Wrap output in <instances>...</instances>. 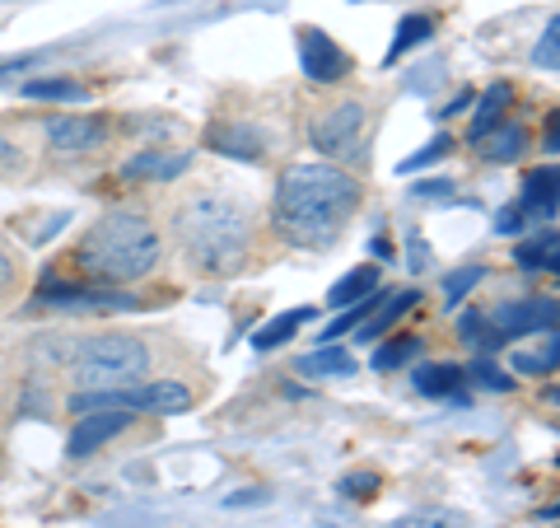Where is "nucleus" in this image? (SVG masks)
<instances>
[{"label":"nucleus","instance_id":"nucleus-1","mask_svg":"<svg viewBox=\"0 0 560 528\" xmlns=\"http://www.w3.org/2000/svg\"><path fill=\"white\" fill-rule=\"evenodd\" d=\"M360 206V183L337 164H290L276 183V234L294 249H327Z\"/></svg>","mask_w":560,"mask_h":528},{"label":"nucleus","instance_id":"nucleus-2","mask_svg":"<svg viewBox=\"0 0 560 528\" xmlns=\"http://www.w3.org/2000/svg\"><path fill=\"white\" fill-rule=\"evenodd\" d=\"M173 239H178L191 267L210 276H230L248 262L253 210L230 192H197L173 210Z\"/></svg>","mask_w":560,"mask_h":528},{"label":"nucleus","instance_id":"nucleus-3","mask_svg":"<svg viewBox=\"0 0 560 528\" xmlns=\"http://www.w3.org/2000/svg\"><path fill=\"white\" fill-rule=\"evenodd\" d=\"M160 230L140 216V210H108L90 225V234L80 239L75 262L80 272H90L94 280H108V286H121V280H140L160 267Z\"/></svg>","mask_w":560,"mask_h":528},{"label":"nucleus","instance_id":"nucleus-4","mask_svg":"<svg viewBox=\"0 0 560 528\" xmlns=\"http://www.w3.org/2000/svg\"><path fill=\"white\" fill-rule=\"evenodd\" d=\"M150 369V351L127 332H98L75 351V379L84 389H131Z\"/></svg>","mask_w":560,"mask_h":528},{"label":"nucleus","instance_id":"nucleus-5","mask_svg":"<svg viewBox=\"0 0 560 528\" xmlns=\"http://www.w3.org/2000/svg\"><path fill=\"white\" fill-rule=\"evenodd\" d=\"M364 103L346 99L337 108H327L318 122H313V150L327 154V160H355L360 154V140H364Z\"/></svg>","mask_w":560,"mask_h":528},{"label":"nucleus","instance_id":"nucleus-6","mask_svg":"<svg viewBox=\"0 0 560 528\" xmlns=\"http://www.w3.org/2000/svg\"><path fill=\"white\" fill-rule=\"evenodd\" d=\"M490 328H495L500 342H514L523 332H537V328H556V299H510L490 313Z\"/></svg>","mask_w":560,"mask_h":528},{"label":"nucleus","instance_id":"nucleus-7","mask_svg":"<svg viewBox=\"0 0 560 528\" xmlns=\"http://www.w3.org/2000/svg\"><path fill=\"white\" fill-rule=\"evenodd\" d=\"M300 61H304V76L313 84H337V80H346V70H350L346 51L331 43L323 28H300Z\"/></svg>","mask_w":560,"mask_h":528},{"label":"nucleus","instance_id":"nucleus-8","mask_svg":"<svg viewBox=\"0 0 560 528\" xmlns=\"http://www.w3.org/2000/svg\"><path fill=\"white\" fill-rule=\"evenodd\" d=\"M103 136H108L103 117L66 113V117H51V122H47V140H51V150H61V154H84V150H94V146H103Z\"/></svg>","mask_w":560,"mask_h":528},{"label":"nucleus","instance_id":"nucleus-9","mask_svg":"<svg viewBox=\"0 0 560 528\" xmlns=\"http://www.w3.org/2000/svg\"><path fill=\"white\" fill-rule=\"evenodd\" d=\"M131 426V412H90V416H80V426L70 431V459H90L94 449H103L108 439H117L121 431Z\"/></svg>","mask_w":560,"mask_h":528},{"label":"nucleus","instance_id":"nucleus-10","mask_svg":"<svg viewBox=\"0 0 560 528\" xmlns=\"http://www.w3.org/2000/svg\"><path fill=\"white\" fill-rule=\"evenodd\" d=\"M127 408L131 412H154V416H178V412L191 408V389L178 379L140 383V389H127Z\"/></svg>","mask_w":560,"mask_h":528},{"label":"nucleus","instance_id":"nucleus-11","mask_svg":"<svg viewBox=\"0 0 560 528\" xmlns=\"http://www.w3.org/2000/svg\"><path fill=\"white\" fill-rule=\"evenodd\" d=\"M518 210L523 216H547L556 220V169H537L528 173V183H523V197H518Z\"/></svg>","mask_w":560,"mask_h":528},{"label":"nucleus","instance_id":"nucleus-12","mask_svg":"<svg viewBox=\"0 0 560 528\" xmlns=\"http://www.w3.org/2000/svg\"><path fill=\"white\" fill-rule=\"evenodd\" d=\"M467 383V369L463 365H448V360H434V365H420L416 369V389L425 398H453Z\"/></svg>","mask_w":560,"mask_h":528},{"label":"nucleus","instance_id":"nucleus-13","mask_svg":"<svg viewBox=\"0 0 560 528\" xmlns=\"http://www.w3.org/2000/svg\"><path fill=\"white\" fill-rule=\"evenodd\" d=\"M370 290H378V267H374V262H364V267L346 272V276L337 280V286L327 290L323 305H327V309H350V305H355V299H364Z\"/></svg>","mask_w":560,"mask_h":528},{"label":"nucleus","instance_id":"nucleus-14","mask_svg":"<svg viewBox=\"0 0 560 528\" xmlns=\"http://www.w3.org/2000/svg\"><path fill=\"white\" fill-rule=\"evenodd\" d=\"M294 369L308 375V379H341V375H355V356L341 351V346H318L313 356H300Z\"/></svg>","mask_w":560,"mask_h":528},{"label":"nucleus","instance_id":"nucleus-15","mask_svg":"<svg viewBox=\"0 0 560 528\" xmlns=\"http://www.w3.org/2000/svg\"><path fill=\"white\" fill-rule=\"evenodd\" d=\"M477 146H481V154H486L490 164H514L518 154H523V146H528V131H523L518 122H510V127L500 122V127L490 131V136H481Z\"/></svg>","mask_w":560,"mask_h":528},{"label":"nucleus","instance_id":"nucleus-16","mask_svg":"<svg viewBox=\"0 0 560 528\" xmlns=\"http://www.w3.org/2000/svg\"><path fill=\"white\" fill-rule=\"evenodd\" d=\"M210 146L220 154H234V160H261V136L243 122H230V127H215L210 131Z\"/></svg>","mask_w":560,"mask_h":528},{"label":"nucleus","instance_id":"nucleus-17","mask_svg":"<svg viewBox=\"0 0 560 528\" xmlns=\"http://www.w3.org/2000/svg\"><path fill=\"white\" fill-rule=\"evenodd\" d=\"M514 103V90L510 84H490V90L481 94V103H477V117H471V140H481V136H490L504 122V108Z\"/></svg>","mask_w":560,"mask_h":528},{"label":"nucleus","instance_id":"nucleus-18","mask_svg":"<svg viewBox=\"0 0 560 528\" xmlns=\"http://www.w3.org/2000/svg\"><path fill=\"white\" fill-rule=\"evenodd\" d=\"M416 290H401V295H383V305L374 309V319H364L355 332H360V337L364 342H374V337H383V332H388L397 319H401V313H407V309H416Z\"/></svg>","mask_w":560,"mask_h":528},{"label":"nucleus","instance_id":"nucleus-19","mask_svg":"<svg viewBox=\"0 0 560 528\" xmlns=\"http://www.w3.org/2000/svg\"><path fill=\"white\" fill-rule=\"evenodd\" d=\"M183 169H187V154L168 160V154H160V150H145V154H136V160L121 169V179H127V183H140V179H173V173H183Z\"/></svg>","mask_w":560,"mask_h":528},{"label":"nucleus","instance_id":"nucleus-20","mask_svg":"<svg viewBox=\"0 0 560 528\" xmlns=\"http://www.w3.org/2000/svg\"><path fill=\"white\" fill-rule=\"evenodd\" d=\"M308 319H313V309H290V313H280V319H271L267 328L257 332V337H253V346H257V351H276L280 342H290L294 332H300Z\"/></svg>","mask_w":560,"mask_h":528},{"label":"nucleus","instance_id":"nucleus-21","mask_svg":"<svg viewBox=\"0 0 560 528\" xmlns=\"http://www.w3.org/2000/svg\"><path fill=\"white\" fill-rule=\"evenodd\" d=\"M434 33V24H430V14H407V20L397 24V38H393V47H388V66L397 61V57H407L411 47H420Z\"/></svg>","mask_w":560,"mask_h":528},{"label":"nucleus","instance_id":"nucleus-22","mask_svg":"<svg viewBox=\"0 0 560 528\" xmlns=\"http://www.w3.org/2000/svg\"><path fill=\"white\" fill-rule=\"evenodd\" d=\"M24 99H57V103H80L90 99V90L75 80H28L24 84Z\"/></svg>","mask_w":560,"mask_h":528},{"label":"nucleus","instance_id":"nucleus-23","mask_svg":"<svg viewBox=\"0 0 560 528\" xmlns=\"http://www.w3.org/2000/svg\"><path fill=\"white\" fill-rule=\"evenodd\" d=\"M514 262L518 267H528V272H537V267H556V230H547V239H528V243H518L514 249Z\"/></svg>","mask_w":560,"mask_h":528},{"label":"nucleus","instance_id":"nucleus-24","mask_svg":"<svg viewBox=\"0 0 560 528\" xmlns=\"http://www.w3.org/2000/svg\"><path fill=\"white\" fill-rule=\"evenodd\" d=\"M397 528H467L463 509H416V515H401Z\"/></svg>","mask_w":560,"mask_h":528},{"label":"nucleus","instance_id":"nucleus-25","mask_svg":"<svg viewBox=\"0 0 560 528\" xmlns=\"http://www.w3.org/2000/svg\"><path fill=\"white\" fill-rule=\"evenodd\" d=\"M416 356H420V337H401V342H388V346L374 351V369H378V375H388V369L407 365Z\"/></svg>","mask_w":560,"mask_h":528},{"label":"nucleus","instance_id":"nucleus-26","mask_svg":"<svg viewBox=\"0 0 560 528\" xmlns=\"http://www.w3.org/2000/svg\"><path fill=\"white\" fill-rule=\"evenodd\" d=\"M458 332H463V342H471V346H504L500 337H495V328H490V319H486V313H477V309H471L467 313V319L458 323Z\"/></svg>","mask_w":560,"mask_h":528},{"label":"nucleus","instance_id":"nucleus-27","mask_svg":"<svg viewBox=\"0 0 560 528\" xmlns=\"http://www.w3.org/2000/svg\"><path fill=\"white\" fill-rule=\"evenodd\" d=\"M481 276H486V267H463V272L444 276V295H448V305H458L463 295L477 290V286H481Z\"/></svg>","mask_w":560,"mask_h":528},{"label":"nucleus","instance_id":"nucleus-28","mask_svg":"<svg viewBox=\"0 0 560 528\" xmlns=\"http://www.w3.org/2000/svg\"><path fill=\"white\" fill-rule=\"evenodd\" d=\"M556 38H560V24L551 20V24H547V33H541L537 51H533V61H537L541 70H556V66H560V43H556Z\"/></svg>","mask_w":560,"mask_h":528},{"label":"nucleus","instance_id":"nucleus-29","mask_svg":"<svg viewBox=\"0 0 560 528\" xmlns=\"http://www.w3.org/2000/svg\"><path fill=\"white\" fill-rule=\"evenodd\" d=\"M378 491V472H350V478H341V496L350 501H364Z\"/></svg>","mask_w":560,"mask_h":528},{"label":"nucleus","instance_id":"nucleus-30","mask_svg":"<svg viewBox=\"0 0 560 528\" xmlns=\"http://www.w3.org/2000/svg\"><path fill=\"white\" fill-rule=\"evenodd\" d=\"M453 150V140L448 136H434L430 140V146L425 150H420V154H411V160L407 164H401V169H407V173H416V169H425V164H434V160H444V154Z\"/></svg>","mask_w":560,"mask_h":528},{"label":"nucleus","instance_id":"nucleus-31","mask_svg":"<svg viewBox=\"0 0 560 528\" xmlns=\"http://www.w3.org/2000/svg\"><path fill=\"white\" fill-rule=\"evenodd\" d=\"M467 375H477V383H481V389H514V379L510 375H504V369H495V365H477V369H467Z\"/></svg>","mask_w":560,"mask_h":528},{"label":"nucleus","instance_id":"nucleus-32","mask_svg":"<svg viewBox=\"0 0 560 528\" xmlns=\"http://www.w3.org/2000/svg\"><path fill=\"white\" fill-rule=\"evenodd\" d=\"M523 220H528V216H523V210H518V206H510V210H500L495 230H500V234H518V230H523Z\"/></svg>","mask_w":560,"mask_h":528},{"label":"nucleus","instance_id":"nucleus-33","mask_svg":"<svg viewBox=\"0 0 560 528\" xmlns=\"http://www.w3.org/2000/svg\"><path fill=\"white\" fill-rule=\"evenodd\" d=\"M10 280H14V262H10V253L0 249V295L10 290Z\"/></svg>","mask_w":560,"mask_h":528},{"label":"nucleus","instance_id":"nucleus-34","mask_svg":"<svg viewBox=\"0 0 560 528\" xmlns=\"http://www.w3.org/2000/svg\"><path fill=\"white\" fill-rule=\"evenodd\" d=\"M411 267H416V272L430 267V253H425V243H420V239H411Z\"/></svg>","mask_w":560,"mask_h":528},{"label":"nucleus","instance_id":"nucleus-35","mask_svg":"<svg viewBox=\"0 0 560 528\" xmlns=\"http://www.w3.org/2000/svg\"><path fill=\"white\" fill-rule=\"evenodd\" d=\"M14 160H20V150H14V140H10V136H0V169H10Z\"/></svg>","mask_w":560,"mask_h":528},{"label":"nucleus","instance_id":"nucleus-36","mask_svg":"<svg viewBox=\"0 0 560 528\" xmlns=\"http://www.w3.org/2000/svg\"><path fill=\"white\" fill-rule=\"evenodd\" d=\"M448 187H453L448 179H434V183H420V187H416V197H430V192H434V197H444Z\"/></svg>","mask_w":560,"mask_h":528}]
</instances>
